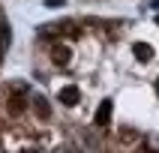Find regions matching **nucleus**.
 I'll return each instance as SVG.
<instances>
[{
  "instance_id": "1",
  "label": "nucleus",
  "mask_w": 159,
  "mask_h": 153,
  "mask_svg": "<svg viewBox=\"0 0 159 153\" xmlns=\"http://www.w3.org/2000/svg\"><path fill=\"white\" fill-rule=\"evenodd\" d=\"M111 114H114V102H111V99H102L99 108H96V114H93V123L96 126H108L111 123Z\"/></svg>"
},
{
  "instance_id": "6",
  "label": "nucleus",
  "mask_w": 159,
  "mask_h": 153,
  "mask_svg": "<svg viewBox=\"0 0 159 153\" xmlns=\"http://www.w3.org/2000/svg\"><path fill=\"white\" fill-rule=\"evenodd\" d=\"M9 111H12V114H21V111H24V96H21V93H12V96H9Z\"/></svg>"
},
{
  "instance_id": "4",
  "label": "nucleus",
  "mask_w": 159,
  "mask_h": 153,
  "mask_svg": "<svg viewBox=\"0 0 159 153\" xmlns=\"http://www.w3.org/2000/svg\"><path fill=\"white\" fill-rule=\"evenodd\" d=\"M51 57H54V63H57V66H66V63H69V57H72V51L66 48V45H57V48L51 51Z\"/></svg>"
},
{
  "instance_id": "7",
  "label": "nucleus",
  "mask_w": 159,
  "mask_h": 153,
  "mask_svg": "<svg viewBox=\"0 0 159 153\" xmlns=\"http://www.w3.org/2000/svg\"><path fill=\"white\" fill-rule=\"evenodd\" d=\"M6 45H9V27L0 24V48H6Z\"/></svg>"
},
{
  "instance_id": "2",
  "label": "nucleus",
  "mask_w": 159,
  "mask_h": 153,
  "mask_svg": "<svg viewBox=\"0 0 159 153\" xmlns=\"http://www.w3.org/2000/svg\"><path fill=\"white\" fill-rule=\"evenodd\" d=\"M57 99H60V105H78L81 102V90L75 87V84H66V87H60Z\"/></svg>"
},
{
  "instance_id": "5",
  "label": "nucleus",
  "mask_w": 159,
  "mask_h": 153,
  "mask_svg": "<svg viewBox=\"0 0 159 153\" xmlns=\"http://www.w3.org/2000/svg\"><path fill=\"white\" fill-rule=\"evenodd\" d=\"M132 51H135V57H138L141 63H147V60L153 57V48H150L147 42H135V48H132Z\"/></svg>"
},
{
  "instance_id": "3",
  "label": "nucleus",
  "mask_w": 159,
  "mask_h": 153,
  "mask_svg": "<svg viewBox=\"0 0 159 153\" xmlns=\"http://www.w3.org/2000/svg\"><path fill=\"white\" fill-rule=\"evenodd\" d=\"M33 111H36V117L48 120V117H51V105H48V99H45V96H36L33 99Z\"/></svg>"
}]
</instances>
